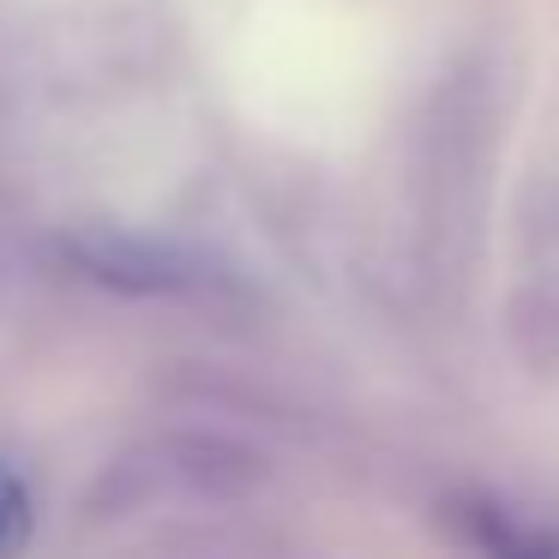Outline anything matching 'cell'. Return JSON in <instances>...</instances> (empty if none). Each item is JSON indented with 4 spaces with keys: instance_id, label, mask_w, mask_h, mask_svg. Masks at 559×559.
Wrapping results in <instances>:
<instances>
[{
    "instance_id": "6da1fadb",
    "label": "cell",
    "mask_w": 559,
    "mask_h": 559,
    "mask_svg": "<svg viewBox=\"0 0 559 559\" xmlns=\"http://www.w3.org/2000/svg\"><path fill=\"white\" fill-rule=\"evenodd\" d=\"M265 487V457L211 427H169L127 445L91 487V518H139L163 506H241Z\"/></svg>"
},
{
    "instance_id": "7a4b0ae2",
    "label": "cell",
    "mask_w": 559,
    "mask_h": 559,
    "mask_svg": "<svg viewBox=\"0 0 559 559\" xmlns=\"http://www.w3.org/2000/svg\"><path fill=\"white\" fill-rule=\"evenodd\" d=\"M487 139H493V79L469 55V61L451 67V79L433 91V109H427L421 181H427V235H433V247L469 241L481 169H487Z\"/></svg>"
},
{
    "instance_id": "3957f363",
    "label": "cell",
    "mask_w": 559,
    "mask_h": 559,
    "mask_svg": "<svg viewBox=\"0 0 559 559\" xmlns=\"http://www.w3.org/2000/svg\"><path fill=\"white\" fill-rule=\"evenodd\" d=\"M73 253L91 277L121 295H187L205 283V265L193 253L169 241H145V235H85Z\"/></svg>"
},
{
    "instance_id": "277c9868",
    "label": "cell",
    "mask_w": 559,
    "mask_h": 559,
    "mask_svg": "<svg viewBox=\"0 0 559 559\" xmlns=\"http://www.w3.org/2000/svg\"><path fill=\"white\" fill-rule=\"evenodd\" d=\"M445 523L475 559H559V530L542 518H523L518 506L493 493L445 499Z\"/></svg>"
},
{
    "instance_id": "5b68a950",
    "label": "cell",
    "mask_w": 559,
    "mask_h": 559,
    "mask_svg": "<svg viewBox=\"0 0 559 559\" xmlns=\"http://www.w3.org/2000/svg\"><path fill=\"white\" fill-rule=\"evenodd\" d=\"M511 331H518L523 355L535 367L559 361V283H530V289L511 301Z\"/></svg>"
},
{
    "instance_id": "8992f818",
    "label": "cell",
    "mask_w": 559,
    "mask_h": 559,
    "mask_svg": "<svg viewBox=\"0 0 559 559\" xmlns=\"http://www.w3.org/2000/svg\"><path fill=\"white\" fill-rule=\"evenodd\" d=\"M31 530H37V499H31L25 475L0 457V559H19L31 547Z\"/></svg>"
}]
</instances>
